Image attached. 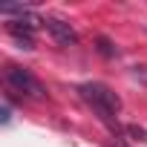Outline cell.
I'll list each match as a JSON object with an SVG mask.
<instances>
[{"label":"cell","mask_w":147,"mask_h":147,"mask_svg":"<svg viewBox=\"0 0 147 147\" xmlns=\"http://www.w3.org/2000/svg\"><path fill=\"white\" fill-rule=\"evenodd\" d=\"M78 95L92 107V113L110 127V130H118V110H121V98L107 87V84H98V81H87L78 87Z\"/></svg>","instance_id":"obj_1"},{"label":"cell","mask_w":147,"mask_h":147,"mask_svg":"<svg viewBox=\"0 0 147 147\" xmlns=\"http://www.w3.org/2000/svg\"><path fill=\"white\" fill-rule=\"evenodd\" d=\"M6 84L15 90V92H26V95H32V98H43L46 95V90H43V84L32 75V72L26 69V66H18V63H9L6 66Z\"/></svg>","instance_id":"obj_2"},{"label":"cell","mask_w":147,"mask_h":147,"mask_svg":"<svg viewBox=\"0 0 147 147\" xmlns=\"http://www.w3.org/2000/svg\"><path fill=\"white\" fill-rule=\"evenodd\" d=\"M43 20L40 18H35L32 12H26V15H20V18H15V20H9L6 23V29H9V35L20 43V49H35V40H32V32L40 26Z\"/></svg>","instance_id":"obj_3"},{"label":"cell","mask_w":147,"mask_h":147,"mask_svg":"<svg viewBox=\"0 0 147 147\" xmlns=\"http://www.w3.org/2000/svg\"><path fill=\"white\" fill-rule=\"evenodd\" d=\"M43 26H46V32L61 43V46H69V43H78V35H75V29H72L66 20H61V18H46L43 20Z\"/></svg>","instance_id":"obj_4"},{"label":"cell","mask_w":147,"mask_h":147,"mask_svg":"<svg viewBox=\"0 0 147 147\" xmlns=\"http://www.w3.org/2000/svg\"><path fill=\"white\" fill-rule=\"evenodd\" d=\"M98 52L104 55V58H113V55H118V49L107 40V38H98Z\"/></svg>","instance_id":"obj_5"},{"label":"cell","mask_w":147,"mask_h":147,"mask_svg":"<svg viewBox=\"0 0 147 147\" xmlns=\"http://www.w3.org/2000/svg\"><path fill=\"white\" fill-rule=\"evenodd\" d=\"M127 133H130V136H138V141H144V130H138V127H127Z\"/></svg>","instance_id":"obj_6"},{"label":"cell","mask_w":147,"mask_h":147,"mask_svg":"<svg viewBox=\"0 0 147 147\" xmlns=\"http://www.w3.org/2000/svg\"><path fill=\"white\" fill-rule=\"evenodd\" d=\"M118 147H124V144H118Z\"/></svg>","instance_id":"obj_7"}]
</instances>
